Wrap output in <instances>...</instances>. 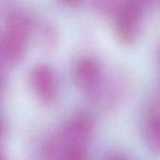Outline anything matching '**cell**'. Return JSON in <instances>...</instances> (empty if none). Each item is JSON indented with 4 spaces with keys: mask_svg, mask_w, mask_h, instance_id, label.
Here are the masks:
<instances>
[{
    "mask_svg": "<svg viewBox=\"0 0 160 160\" xmlns=\"http://www.w3.org/2000/svg\"><path fill=\"white\" fill-rule=\"evenodd\" d=\"M143 136L148 148L160 154V114H155L147 121Z\"/></svg>",
    "mask_w": 160,
    "mask_h": 160,
    "instance_id": "obj_8",
    "label": "cell"
},
{
    "mask_svg": "<svg viewBox=\"0 0 160 160\" xmlns=\"http://www.w3.org/2000/svg\"><path fill=\"white\" fill-rule=\"evenodd\" d=\"M122 2V0H93L94 8L98 14L113 19L118 13Z\"/></svg>",
    "mask_w": 160,
    "mask_h": 160,
    "instance_id": "obj_9",
    "label": "cell"
},
{
    "mask_svg": "<svg viewBox=\"0 0 160 160\" xmlns=\"http://www.w3.org/2000/svg\"><path fill=\"white\" fill-rule=\"evenodd\" d=\"M72 76L77 88L91 101L100 99L105 77L100 61L93 55H82L76 59Z\"/></svg>",
    "mask_w": 160,
    "mask_h": 160,
    "instance_id": "obj_3",
    "label": "cell"
},
{
    "mask_svg": "<svg viewBox=\"0 0 160 160\" xmlns=\"http://www.w3.org/2000/svg\"><path fill=\"white\" fill-rule=\"evenodd\" d=\"M149 0H123L114 18L115 34L124 45H132L138 39Z\"/></svg>",
    "mask_w": 160,
    "mask_h": 160,
    "instance_id": "obj_4",
    "label": "cell"
},
{
    "mask_svg": "<svg viewBox=\"0 0 160 160\" xmlns=\"http://www.w3.org/2000/svg\"><path fill=\"white\" fill-rule=\"evenodd\" d=\"M131 90V80L128 75L124 72H117L105 80L100 99H104V103L112 108L121 104L128 98ZM99 99V100H100Z\"/></svg>",
    "mask_w": 160,
    "mask_h": 160,
    "instance_id": "obj_6",
    "label": "cell"
},
{
    "mask_svg": "<svg viewBox=\"0 0 160 160\" xmlns=\"http://www.w3.org/2000/svg\"><path fill=\"white\" fill-rule=\"evenodd\" d=\"M36 23L34 17L24 10L8 13L1 35V57L5 65L15 67L24 59Z\"/></svg>",
    "mask_w": 160,
    "mask_h": 160,
    "instance_id": "obj_2",
    "label": "cell"
},
{
    "mask_svg": "<svg viewBox=\"0 0 160 160\" xmlns=\"http://www.w3.org/2000/svg\"><path fill=\"white\" fill-rule=\"evenodd\" d=\"M60 1L68 8H78L84 2V0H60Z\"/></svg>",
    "mask_w": 160,
    "mask_h": 160,
    "instance_id": "obj_10",
    "label": "cell"
},
{
    "mask_svg": "<svg viewBox=\"0 0 160 160\" xmlns=\"http://www.w3.org/2000/svg\"><path fill=\"white\" fill-rule=\"evenodd\" d=\"M95 131L93 116L87 112H78L45 141L43 157L47 159H84Z\"/></svg>",
    "mask_w": 160,
    "mask_h": 160,
    "instance_id": "obj_1",
    "label": "cell"
},
{
    "mask_svg": "<svg viewBox=\"0 0 160 160\" xmlns=\"http://www.w3.org/2000/svg\"><path fill=\"white\" fill-rule=\"evenodd\" d=\"M29 82L36 98L44 105L52 104L58 97V81L54 71L47 65H36L30 71Z\"/></svg>",
    "mask_w": 160,
    "mask_h": 160,
    "instance_id": "obj_5",
    "label": "cell"
},
{
    "mask_svg": "<svg viewBox=\"0 0 160 160\" xmlns=\"http://www.w3.org/2000/svg\"><path fill=\"white\" fill-rule=\"evenodd\" d=\"M38 42L40 48L46 52H53L59 42V35L56 27L49 22H43L38 28Z\"/></svg>",
    "mask_w": 160,
    "mask_h": 160,
    "instance_id": "obj_7",
    "label": "cell"
}]
</instances>
